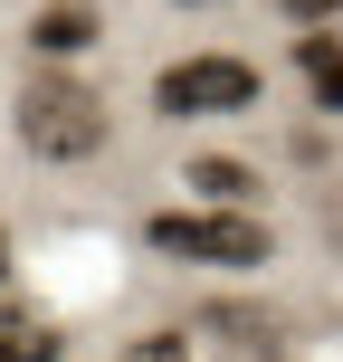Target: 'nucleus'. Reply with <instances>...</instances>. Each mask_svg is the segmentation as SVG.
Segmentation results:
<instances>
[{
    "mask_svg": "<svg viewBox=\"0 0 343 362\" xmlns=\"http://www.w3.org/2000/svg\"><path fill=\"white\" fill-rule=\"evenodd\" d=\"M29 38L48 57H76V48H95V10H86V0H48V10L29 19Z\"/></svg>",
    "mask_w": 343,
    "mask_h": 362,
    "instance_id": "39448f33",
    "label": "nucleus"
},
{
    "mask_svg": "<svg viewBox=\"0 0 343 362\" xmlns=\"http://www.w3.org/2000/svg\"><path fill=\"white\" fill-rule=\"evenodd\" d=\"M0 267H10V238H0Z\"/></svg>",
    "mask_w": 343,
    "mask_h": 362,
    "instance_id": "9d476101",
    "label": "nucleus"
},
{
    "mask_svg": "<svg viewBox=\"0 0 343 362\" xmlns=\"http://www.w3.org/2000/svg\"><path fill=\"white\" fill-rule=\"evenodd\" d=\"M124 362H191V353H181V334H144V344H134Z\"/></svg>",
    "mask_w": 343,
    "mask_h": 362,
    "instance_id": "6e6552de",
    "label": "nucleus"
},
{
    "mask_svg": "<svg viewBox=\"0 0 343 362\" xmlns=\"http://www.w3.org/2000/svg\"><path fill=\"white\" fill-rule=\"evenodd\" d=\"M153 248L163 257H200V267H257L267 257V229L248 210H172V219H153Z\"/></svg>",
    "mask_w": 343,
    "mask_h": 362,
    "instance_id": "f03ea898",
    "label": "nucleus"
},
{
    "mask_svg": "<svg viewBox=\"0 0 343 362\" xmlns=\"http://www.w3.org/2000/svg\"><path fill=\"white\" fill-rule=\"evenodd\" d=\"M0 362H57V325L29 305H0Z\"/></svg>",
    "mask_w": 343,
    "mask_h": 362,
    "instance_id": "423d86ee",
    "label": "nucleus"
},
{
    "mask_svg": "<svg viewBox=\"0 0 343 362\" xmlns=\"http://www.w3.org/2000/svg\"><path fill=\"white\" fill-rule=\"evenodd\" d=\"M191 181H200V200H219V210H238V200L257 191V172H248V163H229V153H200Z\"/></svg>",
    "mask_w": 343,
    "mask_h": 362,
    "instance_id": "0eeeda50",
    "label": "nucleus"
},
{
    "mask_svg": "<svg viewBox=\"0 0 343 362\" xmlns=\"http://www.w3.org/2000/svg\"><path fill=\"white\" fill-rule=\"evenodd\" d=\"M296 67H306L315 105H325V115H343V48H334V29H296Z\"/></svg>",
    "mask_w": 343,
    "mask_h": 362,
    "instance_id": "20e7f679",
    "label": "nucleus"
},
{
    "mask_svg": "<svg viewBox=\"0 0 343 362\" xmlns=\"http://www.w3.org/2000/svg\"><path fill=\"white\" fill-rule=\"evenodd\" d=\"M153 105L163 115H248L257 105V67L248 57H181L153 76Z\"/></svg>",
    "mask_w": 343,
    "mask_h": 362,
    "instance_id": "7ed1b4c3",
    "label": "nucleus"
},
{
    "mask_svg": "<svg viewBox=\"0 0 343 362\" xmlns=\"http://www.w3.org/2000/svg\"><path fill=\"white\" fill-rule=\"evenodd\" d=\"M19 134H29V153H48V163H86V153H105V95L76 86V76H38V86L19 95Z\"/></svg>",
    "mask_w": 343,
    "mask_h": 362,
    "instance_id": "f257e3e1",
    "label": "nucleus"
},
{
    "mask_svg": "<svg viewBox=\"0 0 343 362\" xmlns=\"http://www.w3.org/2000/svg\"><path fill=\"white\" fill-rule=\"evenodd\" d=\"M296 19H306V29H325V19H343V0H286Z\"/></svg>",
    "mask_w": 343,
    "mask_h": 362,
    "instance_id": "1a4fd4ad",
    "label": "nucleus"
}]
</instances>
